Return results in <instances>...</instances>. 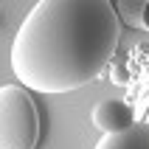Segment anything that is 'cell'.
<instances>
[{"mask_svg":"<svg viewBox=\"0 0 149 149\" xmlns=\"http://www.w3.org/2000/svg\"><path fill=\"white\" fill-rule=\"evenodd\" d=\"M121 42L110 0H40L11 42V73L28 93H70L104 73Z\"/></svg>","mask_w":149,"mask_h":149,"instance_id":"6da1fadb","label":"cell"},{"mask_svg":"<svg viewBox=\"0 0 149 149\" xmlns=\"http://www.w3.org/2000/svg\"><path fill=\"white\" fill-rule=\"evenodd\" d=\"M40 110L20 84L0 87V149H37L40 143Z\"/></svg>","mask_w":149,"mask_h":149,"instance_id":"7a4b0ae2","label":"cell"},{"mask_svg":"<svg viewBox=\"0 0 149 149\" xmlns=\"http://www.w3.org/2000/svg\"><path fill=\"white\" fill-rule=\"evenodd\" d=\"M90 118L104 135H118V132H127L130 127H135L132 107L127 101H118V99H107L101 104H96Z\"/></svg>","mask_w":149,"mask_h":149,"instance_id":"3957f363","label":"cell"},{"mask_svg":"<svg viewBox=\"0 0 149 149\" xmlns=\"http://www.w3.org/2000/svg\"><path fill=\"white\" fill-rule=\"evenodd\" d=\"M93 149H149V130L143 124H135L127 132L101 135Z\"/></svg>","mask_w":149,"mask_h":149,"instance_id":"277c9868","label":"cell"}]
</instances>
